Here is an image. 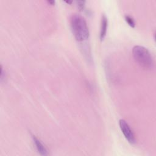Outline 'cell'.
Returning a JSON list of instances; mask_svg holds the SVG:
<instances>
[{"instance_id": "9", "label": "cell", "mask_w": 156, "mask_h": 156, "mask_svg": "<svg viewBox=\"0 0 156 156\" xmlns=\"http://www.w3.org/2000/svg\"><path fill=\"white\" fill-rule=\"evenodd\" d=\"M65 2L68 4H71L72 3V1H65Z\"/></svg>"}, {"instance_id": "6", "label": "cell", "mask_w": 156, "mask_h": 156, "mask_svg": "<svg viewBox=\"0 0 156 156\" xmlns=\"http://www.w3.org/2000/svg\"><path fill=\"white\" fill-rule=\"evenodd\" d=\"M125 20L127 22V23L132 27H134L135 26V22L132 17H131L129 15H126L125 16Z\"/></svg>"}, {"instance_id": "7", "label": "cell", "mask_w": 156, "mask_h": 156, "mask_svg": "<svg viewBox=\"0 0 156 156\" xmlns=\"http://www.w3.org/2000/svg\"><path fill=\"white\" fill-rule=\"evenodd\" d=\"M76 2H77V4L78 7H79L80 9H81V10L84 9L85 1H77Z\"/></svg>"}, {"instance_id": "8", "label": "cell", "mask_w": 156, "mask_h": 156, "mask_svg": "<svg viewBox=\"0 0 156 156\" xmlns=\"http://www.w3.org/2000/svg\"><path fill=\"white\" fill-rule=\"evenodd\" d=\"M48 2L49 4H50L51 5H54V4H55V1H48Z\"/></svg>"}, {"instance_id": "1", "label": "cell", "mask_w": 156, "mask_h": 156, "mask_svg": "<svg viewBox=\"0 0 156 156\" xmlns=\"http://www.w3.org/2000/svg\"><path fill=\"white\" fill-rule=\"evenodd\" d=\"M70 26L72 32L78 41L87 40L90 35L85 19L80 15L74 13L70 17Z\"/></svg>"}, {"instance_id": "4", "label": "cell", "mask_w": 156, "mask_h": 156, "mask_svg": "<svg viewBox=\"0 0 156 156\" xmlns=\"http://www.w3.org/2000/svg\"><path fill=\"white\" fill-rule=\"evenodd\" d=\"M107 27H108V20L107 16L104 14L102 16L101 21L99 38L101 41H102L106 36Z\"/></svg>"}, {"instance_id": "2", "label": "cell", "mask_w": 156, "mask_h": 156, "mask_svg": "<svg viewBox=\"0 0 156 156\" xmlns=\"http://www.w3.org/2000/svg\"><path fill=\"white\" fill-rule=\"evenodd\" d=\"M132 54L135 62L145 69H151L154 63L149 51L143 46H135L132 49Z\"/></svg>"}, {"instance_id": "5", "label": "cell", "mask_w": 156, "mask_h": 156, "mask_svg": "<svg viewBox=\"0 0 156 156\" xmlns=\"http://www.w3.org/2000/svg\"><path fill=\"white\" fill-rule=\"evenodd\" d=\"M32 140H33L35 146V147H36L38 152L41 155H44V156L47 155L48 154V151H47L46 147L41 142V141L34 135L32 136Z\"/></svg>"}, {"instance_id": "3", "label": "cell", "mask_w": 156, "mask_h": 156, "mask_svg": "<svg viewBox=\"0 0 156 156\" xmlns=\"http://www.w3.org/2000/svg\"><path fill=\"white\" fill-rule=\"evenodd\" d=\"M119 125L125 138L130 144H135L136 142L135 135L128 123L124 119L119 121Z\"/></svg>"}]
</instances>
